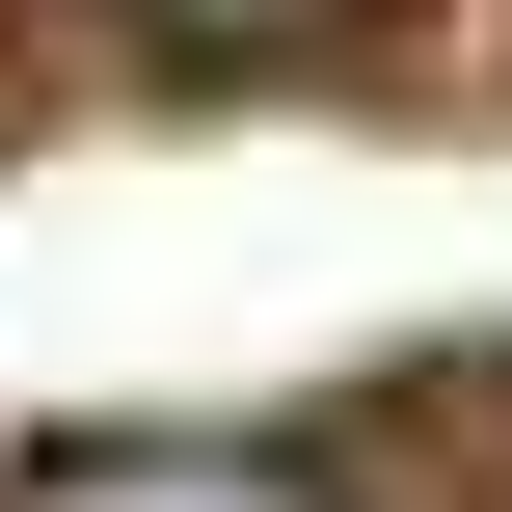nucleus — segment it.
I'll list each match as a JSON object with an SVG mask.
<instances>
[{
  "label": "nucleus",
  "instance_id": "nucleus-1",
  "mask_svg": "<svg viewBox=\"0 0 512 512\" xmlns=\"http://www.w3.org/2000/svg\"><path fill=\"white\" fill-rule=\"evenodd\" d=\"M0 512H324V486L243 459V432H81V459H27Z\"/></svg>",
  "mask_w": 512,
  "mask_h": 512
},
{
  "label": "nucleus",
  "instance_id": "nucleus-2",
  "mask_svg": "<svg viewBox=\"0 0 512 512\" xmlns=\"http://www.w3.org/2000/svg\"><path fill=\"white\" fill-rule=\"evenodd\" d=\"M216 27H324V0H216Z\"/></svg>",
  "mask_w": 512,
  "mask_h": 512
}]
</instances>
